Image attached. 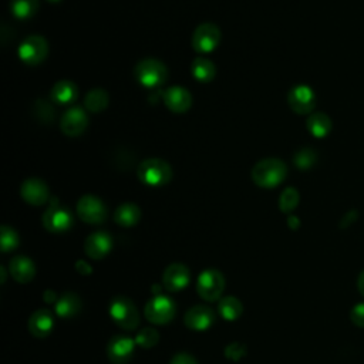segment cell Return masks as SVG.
<instances>
[{
  "label": "cell",
  "instance_id": "26",
  "mask_svg": "<svg viewBox=\"0 0 364 364\" xmlns=\"http://www.w3.org/2000/svg\"><path fill=\"white\" fill-rule=\"evenodd\" d=\"M109 97L108 92L102 88H94L87 92L84 98V107L90 112H101L108 107Z\"/></svg>",
  "mask_w": 364,
  "mask_h": 364
},
{
  "label": "cell",
  "instance_id": "20",
  "mask_svg": "<svg viewBox=\"0 0 364 364\" xmlns=\"http://www.w3.org/2000/svg\"><path fill=\"white\" fill-rule=\"evenodd\" d=\"M9 272L18 283H28L36 274V266L31 259L26 256H16L10 260Z\"/></svg>",
  "mask_w": 364,
  "mask_h": 364
},
{
  "label": "cell",
  "instance_id": "38",
  "mask_svg": "<svg viewBox=\"0 0 364 364\" xmlns=\"http://www.w3.org/2000/svg\"><path fill=\"white\" fill-rule=\"evenodd\" d=\"M287 222H289V226H290L291 229H296V228L299 226V219H297L296 216H290V218L287 219Z\"/></svg>",
  "mask_w": 364,
  "mask_h": 364
},
{
  "label": "cell",
  "instance_id": "17",
  "mask_svg": "<svg viewBox=\"0 0 364 364\" xmlns=\"http://www.w3.org/2000/svg\"><path fill=\"white\" fill-rule=\"evenodd\" d=\"M134 341L125 336H115L107 346V355L112 364H125L132 357Z\"/></svg>",
  "mask_w": 364,
  "mask_h": 364
},
{
  "label": "cell",
  "instance_id": "11",
  "mask_svg": "<svg viewBox=\"0 0 364 364\" xmlns=\"http://www.w3.org/2000/svg\"><path fill=\"white\" fill-rule=\"evenodd\" d=\"M43 225L48 232L61 233L73 226V216L65 208L60 206L54 200L43 213Z\"/></svg>",
  "mask_w": 364,
  "mask_h": 364
},
{
  "label": "cell",
  "instance_id": "37",
  "mask_svg": "<svg viewBox=\"0 0 364 364\" xmlns=\"http://www.w3.org/2000/svg\"><path fill=\"white\" fill-rule=\"evenodd\" d=\"M357 289L361 293V296H364V270L357 277Z\"/></svg>",
  "mask_w": 364,
  "mask_h": 364
},
{
  "label": "cell",
  "instance_id": "2",
  "mask_svg": "<svg viewBox=\"0 0 364 364\" xmlns=\"http://www.w3.org/2000/svg\"><path fill=\"white\" fill-rule=\"evenodd\" d=\"M138 179L148 186H162L172 178V169L169 164L159 158H149L142 161L136 169Z\"/></svg>",
  "mask_w": 364,
  "mask_h": 364
},
{
  "label": "cell",
  "instance_id": "7",
  "mask_svg": "<svg viewBox=\"0 0 364 364\" xmlns=\"http://www.w3.org/2000/svg\"><path fill=\"white\" fill-rule=\"evenodd\" d=\"M145 317L154 324H166L175 316V304L171 299L156 294L145 304Z\"/></svg>",
  "mask_w": 364,
  "mask_h": 364
},
{
  "label": "cell",
  "instance_id": "1",
  "mask_svg": "<svg viewBox=\"0 0 364 364\" xmlns=\"http://www.w3.org/2000/svg\"><path fill=\"white\" fill-rule=\"evenodd\" d=\"M287 168L283 161L277 158H264L255 164L250 176L252 181L260 188H274L286 178Z\"/></svg>",
  "mask_w": 364,
  "mask_h": 364
},
{
  "label": "cell",
  "instance_id": "18",
  "mask_svg": "<svg viewBox=\"0 0 364 364\" xmlns=\"http://www.w3.org/2000/svg\"><path fill=\"white\" fill-rule=\"evenodd\" d=\"M111 246L112 240L107 232H94L85 239L84 250L85 255L92 260H100L109 253Z\"/></svg>",
  "mask_w": 364,
  "mask_h": 364
},
{
  "label": "cell",
  "instance_id": "25",
  "mask_svg": "<svg viewBox=\"0 0 364 364\" xmlns=\"http://www.w3.org/2000/svg\"><path fill=\"white\" fill-rule=\"evenodd\" d=\"M192 75L199 81V82H209L213 80L215 74H216V67L215 64L203 57H198L192 61V67H191Z\"/></svg>",
  "mask_w": 364,
  "mask_h": 364
},
{
  "label": "cell",
  "instance_id": "14",
  "mask_svg": "<svg viewBox=\"0 0 364 364\" xmlns=\"http://www.w3.org/2000/svg\"><path fill=\"white\" fill-rule=\"evenodd\" d=\"M185 326L195 331H205L208 330L215 321V313L208 306H193L191 307L183 317Z\"/></svg>",
  "mask_w": 364,
  "mask_h": 364
},
{
  "label": "cell",
  "instance_id": "34",
  "mask_svg": "<svg viewBox=\"0 0 364 364\" xmlns=\"http://www.w3.org/2000/svg\"><path fill=\"white\" fill-rule=\"evenodd\" d=\"M350 320L354 326L364 328V303H357L350 311Z\"/></svg>",
  "mask_w": 364,
  "mask_h": 364
},
{
  "label": "cell",
  "instance_id": "8",
  "mask_svg": "<svg viewBox=\"0 0 364 364\" xmlns=\"http://www.w3.org/2000/svg\"><path fill=\"white\" fill-rule=\"evenodd\" d=\"M220 41V30L212 23L199 24L192 34V47L198 53L213 51Z\"/></svg>",
  "mask_w": 364,
  "mask_h": 364
},
{
  "label": "cell",
  "instance_id": "3",
  "mask_svg": "<svg viewBox=\"0 0 364 364\" xmlns=\"http://www.w3.org/2000/svg\"><path fill=\"white\" fill-rule=\"evenodd\" d=\"M134 74H135L136 81L146 88L159 87L168 78V70H166L165 64L155 58L141 60L135 65Z\"/></svg>",
  "mask_w": 364,
  "mask_h": 364
},
{
  "label": "cell",
  "instance_id": "19",
  "mask_svg": "<svg viewBox=\"0 0 364 364\" xmlns=\"http://www.w3.org/2000/svg\"><path fill=\"white\" fill-rule=\"evenodd\" d=\"M54 318L47 309L36 310L28 320V330L37 338H44L53 330Z\"/></svg>",
  "mask_w": 364,
  "mask_h": 364
},
{
  "label": "cell",
  "instance_id": "21",
  "mask_svg": "<svg viewBox=\"0 0 364 364\" xmlns=\"http://www.w3.org/2000/svg\"><path fill=\"white\" fill-rule=\"evenodd\" d=\"M50 95H51L53 101L64 105V104H70V102L77 100L78 88L73 81L61 80V81L54 84V87L51 88Z\"/></svg>",
  "mask_w": 364,
  "mask_h": 364
},
{
  "label": "cell",
  "instance_id": "24",
  "mask_svg": "<svg viewBox=\"0 0 364 364\" xmlns=\"http://www.w3.org/2000/svg\"><path fill=\"white\" fill-rule=\"evenodd\" d=\"M81 309V300L74 293L63 294L55 303V311L63 318H70L75 316Z\"/></svg>",
  "mask_w": 364,
  "mask_h": 364
},
{
  "label": "cell",
  "instance_id": "5",
  "mask_svg": "<svg viewBox=\"0 0 364 364\" xmlns=\"http://www.w3.org/2000/svg\"><path fill=\"white\" fill-rule=\"evenodd\" d=\"M225 289V277L219 270H203L196 280V291L206 301H216L220 299Z\"/></svg>",
  "mask_w": 364,
  "mask_h": 364
},
{
  "label": "cell",
  "instance_id": "10",
  "mask_svg": "<svg viewBox=\"0 0 364 364\" xmlns=\"http://www.w3.org/2000/svg\"><path fill=\"white\" fill-rule=\"evenodd\" d=\"M287 102L291 111L304 115L311 112L313 108L316 107V95L309 85L297 84L290 88L287 94Z\"/></svg>",
  "mask_w": 364,
  "mask_h": 364
},
{
  "label": "cell",
  "instance_id": "13",
  "mask_svg": "<svg viewBox=\"0 0 364 364\" xmlns=\"http://www.w3.org/2000/svg\"><path fill=\"white\" fill-rule=\"evenodd\" d=\"M162 100L168 109H171L172 112H178V114L186 112L192 105L191 92L186 88L179 87V85L168 87L162 94Z\"/></svg>",
  "mask_w": 364,
  "mask_h": 364
},
{
  "label": "cell",
  "instance_id": "9",
  "mask_svg": "<svg viewBox=\"0 0 364 364\" xmlns=\"http://www.w3.org/2000/svg\"><path fill=\"white\" fill-rule=\"evenodd\" d=\"M77 213L85 223H101L107 218V208L104 202L94 195H84L77 202Z\"/></svg>",
  "mask_w": 364,
  "mask_h": 364
},
{
  "label": "cell",
  "instance_id": "22",
  "mask_svg": "<svg viewBox=\"0 0 364 364\" xmlns=\"http://www.w3.org/2000/svg\"><path fill=\"white\" fill-rule=\"evenodd\" d=\"M306 127L310 131V134L316 138L326 136L331 129V119L324 112H313L307 121Z\"/></svg>",
  "mask_w": 364,
  "mask_h": 364
},
{
  "label": "cell",
  "instance_id": "35",
  "mask_svg": "<svg viewBox=\"0 0 364 364\" xmlns=\"http://www.w3.org/2000/svg\"><path fill=\"white\" fill-rule=\"evenodd\" d=\"M169 364H198L196 360L188 353H178L172 357Z\"/></svg>",
  "mask_w": 364,
  "mask_h": 364
},
{
  "label": "cell",
  "instance_id": "6",
  "mask_svg": "<svg viewBox=\"0 0 364 364\" xmlns=\"http://www.w3.org/2000/svg\"><path fill=\"white\" fill-rule=\"evenodd\" d=\"M48 44L44 37L33 34L26 37L18 46V57L28 65H37L47 57Z\"/></svg>",
  "mask_w": 364,
  "mask_h": 364
},
{
  "label": "cell",
  "instance_id": "16",
  "mask_svg": "<svg viewBox=\"0 0 364 364\" xmlns=\"http://www.w3.org/2000/svg\"><path fill=\"white\" fill-rule=\"evenodd\" d=\"M20 195L27 203L40 206L48 200V188L41 179L28 178L21 183Z\"/></svg>",
  "mask_w": 364,
  "mask_h": 364
},
{
  "label": "cell",
  "instance_id": "4",
  "mask_svg": "<svg viewBox=\"0 0 364 364\" xmlns=\"http://www.w3.org/2000/svg\"><path fill=\"white\" fill-rule=\"evenodd\" d=\"M109 314L117 326L124 330H134L139 323V314L135 304L125 296H117L109 304Z\"/></svg>",
  "mask_w": 364,
  "mask_h": 364
},
{
  "label": "cell",
  "instance_id": "39",
  "mask_svg": "<svg viewBox=\"0 0 364 364\" xmlns=\"http://www.w3.org/2000/svg\"><path fill=\"white\" fill-rule=\"evenodd\" d=\"M48 1H51V3H57V1H60V0H48Z\"/></svg>",
  "mask_w": 364,
  "mask_h": 364
},
{
  "label": "cell",
  "instance_id": "30",
  "mask_svg": "<svg viewBox=\"0 0 364 364\" xmlns=\"http://www.w3.org/2000/svg\"><path fill=\"white\" fill-rule=\"evenodd\" d=\"M299 203V192L296 188L293 186H289L286 188L282 193H280V198H279V208L282 212L284 213H289L291 212Z\"/></svg>",
  "mask_w": 364,
  "mask_h": 364
},
{
  "label": "cell",
  "instance_id": "33",
  "mask_svg": "<svg viewBox=\"0 0 364 364\" xmlns=\"http://www.w3.org/2000/svg\"><path fill=\"white\" fill-rule=\"evenodd\" d=\"M159 341V334L155 328L152 327H146V328H142L136 337H135V343L144 348H149V347H154L156 343Z\"/></svg>",
  "mask_w": 364,
  "mask_h": 364
},
{
  "label": "cell",
  "instance_id": "23",
  "mask_svg": "<svg viewBox=\"0 0 364 364\" xmlns=\"http://www.w3.org/2000/svg\"><path fill=\"white\" fill-rule=\"evenodd\" d=\"M141 216V210L134 203H122L114 212V220L124 228L134 226Z\"/></svg>",
  "mask_w": 364,
  "mask_h": 364
},
{
  "label": "cell",
  "instance_id": "31",
  "mask_svg": "<svg viewBox=\"0 0 364 364\" xmlns=\"http://www.w3.org/2000/svg\"><path fill=\"white\" fill-rule=\"evenodd\" d=\"M34 115H36L37 121H40L43 124H50L54 119V108L48 101L38 98L34 102Z\"/></svg>",
  "mask_w": 364,
  "mask_h": 364
},
{
  "label": "cell",
  "instance_id": "28",
  "mask_svg": "<svg viewBox=\"0 0 364 364\" xmlns=\"http://www.w3.org/2000/svg\"><path fill=\"white\" fill-rule=\"evenodd\" d=\"M38 0H10V11L16 18L26 20L36 14Z\"/></svg>",
  "mask_w": 364,
  "mask_h": 364
},
{
  "label": "cell",
  "instance_id": "36",
  "mask_svg": "<svg viewBox=\"0 0 364 364\" xmlns=\"http://www.w3.org/2000/svg\"><path fill=\"white\" fill-rule=\"evenodd\" d=\"M239 343H235V344H230L229 347H226V357H229V358H232V360H237V358H240L242 355H243V353H245V347L242 346L240 348H239Z\"/></svg>",
  "mask_w": 364,
  "mask_h": 364
},
{
  "label": "cell",
  "instance_id": "29",
  "mask_svg": "<svg viewBox=\"0 0 364 364\" xmlns=\"http://www.w3.org/2000/svg\"><path fill=\"white\" fill-rule=\"evenodd\" d=\"M317 161V154L311 148H301L293 156V164L299 169H310Z\"/></svg>",
  "mask_w": 364,
  "mask_h": 364
},
{
  "label": "cell",
  "instance_id": "32",
  "mask_svg": "<svg viewBox=\"0 0 364 364\" xmlns=\"http://www.w3.org/2000/svg\"><path fill=\"white\" fill-rule=\"evenodd\" d=\"M18 245V236L17 233L14 232V229L9 228V226H1V233H0V246H1V250L6 253V252H10L13 249H16Z\"/></svg>",
  "mask_w": 364,
  "mask_h": 364
},
{
  "label": "cell",
  "instance_id": "12",
  "mask_svg": "<svg viewBox=\"0 0 364 364\" xmlns=\"http://www.w3.org/2000/svg\"><path fill=\"white\" fill-rule=\"evenodd\" d=\"M88 125V117L85 111L80 107L68 108L60 121V128L63 134L68 136H78L81 135Z\"/></svg>",
  "mask_w": 364,
  "mask_h": 364
},
{
  "label": "cell",
  "instance_id": "27",
  "mask_svg": "<svg viewBox=\"0 0 364 364\" xmlns=\"http://www.w3.org/2000/svg\"><path fill=\"white\" fill-rule=\"evenodd\" d=\"M218 311L225 320L233 321V320L239 318V316L242 314V303L233 296H226V297L220 299Z\"/></svg>",
  "mask_w": 364,
  "mask_h": 364
},
{
  "label": "cell",
  "instance_id": "15",
  "mask_svg": "<svg viewBox=\"0 0 364 364\" xmlns=\"http://www.w3.org/2000/svg\"><path fill=\"white\" fill-rule=\"evenodd\" d=\"M191 280L189 270L182 263L169 264L162 274V284L169 291H179L188 286Z\"/></svg>",
  "mask_w": 364,
  "mask_h": 364
}]
</instances>
